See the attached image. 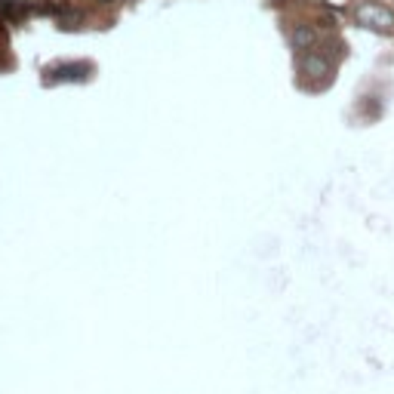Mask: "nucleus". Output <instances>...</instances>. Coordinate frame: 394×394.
I'll return each instance as SVG.
<instances>
[{
    "label": "nucleus",
    "instance_id": "f257e3e1",
    "mask_svg": "<svg viewBox=\"0 0 394 394\" xmlns=\"http://www.w3.org/2000/svg\"><path fill=\"white\" fill-rule=\"evenodd\" d=\"M354 19L361 25L372 28V31H385V34L394 31V10L391 6H385V3H376V0H367V3L357 6Z\"/></svg>",
    "mask_w": 394,
    "mask_h": 394
},
{
    "label": "nucleus",
    "instance_id": "f03ea898",
    "mask_svg": "<svg viewBox=\"0 0 394 394\" xmlns=\"http://www.w3.org/2000/svg\"><path fill=\"white\" fill-rule=\"evenodd\" d=\"M299 68H302V74L308 77H318V81H324V77H329V62H327V56H320V53H302V62H299Z\"/></svg>",
    "mask_w": 394,
    "mask_h": 394
},
{
    "label": "nucleus",
    "instance_id": "7ed1b4c3",
    "mask_svg": "<svg viewBox=\"0 0 394 394\" xmlns=\"http://www.w3.org/2000/svg\"><path fill=\"white\" fill-rule=\"evenodd\" d=\"M90 65L87 62H81V65H62V68H53L47 71V83H59V81H83V77L90 74Z\"/></svg>",
    "mask_w": 394,
    "mask_h": 394
},
{
    "label": "nucleus",
    "instance_id": "20e7f679",
    "mask_svg": "<svg viewBox=\"0 0 394 394\" xmlns=\"http://www.w3.org/2000/svg\"><path fill=\"white\" fill-rule=\"evenodd\" d=\"M290 40H293V49L308 53V49H314V44H318V31H314V25H296Z\"/></svg>",
    "mask_w": 394,
    "mask_h": 394
},
{
    "label": "nucleus",
    "instance_id": "39448f33",
    "mask_svg": "<svg viewBox=\"0 0 394 394\" xmlns=\"http://www.w3.org/2000/svg\"><path fill=\"white\" fill-rule=\"evenodd\" d=\"M22 10H25L22 0H3V3H0V16H19Z\"/></svg>",
    "mask_w": 394,
    "mask_h": 394
}]
</instances>
